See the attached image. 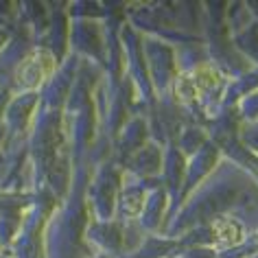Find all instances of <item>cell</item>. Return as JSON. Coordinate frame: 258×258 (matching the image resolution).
I'll return each instance as SVG.
<instances>
[{
	"label": "cell",
	"mask_w": 258,
	"mask_h": 258,
	"mask_svg": "<svg viewBox=\"0 0 258 258\" xmlns=\"http://www.w3.org/2000/svg\"><path fill=\"white\" fill-rule=\"evenodd\" d=\"M215 234H217V238H221V241L236 243L243 238V230H241V225L236 221H232V219H219L215 223Z\"/></svg>",
	"instance_id": "cell-1"
}]
</instances>
